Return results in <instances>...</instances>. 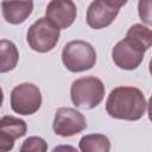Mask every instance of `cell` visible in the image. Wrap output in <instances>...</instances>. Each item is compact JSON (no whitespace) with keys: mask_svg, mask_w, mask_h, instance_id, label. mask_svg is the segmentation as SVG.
Instances as JSON below:
<instances>
[{"mask_svg":"<svg viewBox=\"0 0 152 152\" xmlns=\"http://www.w3.org/2000/svg\"><path fill=\"white\" fill-rule=\"evenodd\" d=\"M146 110L147 101L137 87H116L106 100V112L114 119L137 121L145 115Z\"/></svg>","mask_w":152,"mask_h":152,"instance_id":"obj_1","label":"cell"},{"mask_svg":"<svg viewBox=\"0 0 152 152\" xmlns=\"http://www.w3.org/2000/svg\"><path fill=\"white\" fill-rule=\"evenodd\" d=\"M103 82L95 76H86L75 80L70 87L71 102L81 109L89 110L97 107L104 97Z\"/></svg>","mask_w":152,"mask_h":152,"instance_id":"obj_2","label":"cell"},{"mask_svg":"<svg viewBox=\"0 0 152 152\" xmlns=\"http://www.w3.org/2000/svg\"><path fill=\"white\" fill-rule=\"evenodd\" d=\"M62 62L71 72L90 70L96 63V51L86 40H71L62 50Z\"/></svg>","mask_w":152,"mask_h":152,"instance_id":"obj_3","label":"cell"},{"mask_svg":"<svg viewBox=\"0 0 152 152\" xmlns=\"http://www.w3.org/2000/svg\"><path fill=\"white\" fill-rule=\"evenodd\" d=\"M26 40L33 51L39 53L49 52L59 40V28L46 17L39 18L28 27Z\"/></svg>","mask_w":152,"mask_h":152,"instance_id":"obj_4","label":"cell"},{"mask_svg":"<svg viewBox=\"0 0 152 152\" xmlns=\"http://www.w3.org/2000/svg\"><path fill=\"white\" fill-rule=\"evenodd\" d=\"M148 49L138 39L126 36L112 49V59L114 64L124 70H135L144 61L145 52Z\"/></svg>","mask_w":152,"mask_h":152,"instance_id":"obj_5","label":"cell"},{"mask_svg":"<svg viewBox=\"0 0 152 152\" xmlns=\"http://www.w3.org/2000/svg\"><path fill=\"white\" fill-rule=\"evenodd\" d=\"M42 106L40 89L30 82L15 86L11 91V108L19 115H32Z\"/></svg>","mask_w":152,"mask_h":152,"instance_id":"obj_6","label":"cell"},{"mask_svg":"<svg viewBox=\"0 0 152 152\" xmlns=\"http://www.w3.org/2000/svg\"><path fill=\"white\" fill-rule=\"evenodd\" d=\"M87 128L84 115L71 107H61L56 110L52 129L62 138H70Z\"/></svg>","mask_w":152,"mask_h":152,"instance_id":"obj_7","label":"cell"},{"mask_svg":"<svg viewBox=\"0 0 152 152\" xmlns=\"http://www.w3.org/2000/svg\"><path fill=\"white\" fill-rule=\"evenodd\" d=\"M45 15L59 30H64L74 24L77 7L72 0H51L46 6Z\"/></svg>","mask_w":152,"mask_h":152,"instance_id":"obj_8","label":"cell"},{"mask_svg":"<svg viewBox=\"0 0 152 152\" xmlns=\"http://www.w3.org/2000/svg\"><path fill=\"white\" fill-rule=\"evenodd\" d=\"M119 11V8L113 7L106 0H94L90 2L87 10V24L94 30L104 28L115 20Z\"/></svg>","mask_w":152,"mask_h":152,"instance_id":"obj_9","label":"cell"},{"mask_svg":"<svg viewBox=\"0 0 152 152\" xmlns=\"http://www.w3.org/2000/svg\"><path fill=\"white\" fill-rule=\"evenodd\" d=\"M1 12L8 24H23L33 12V0H2Z\"/></svg>","mask_w":152,"mask_h":152,"instance_id":"obj_10","label":"cell"},{"mask_svg":"<svg viewBox=\"0 0 152 152\" xmlns=\"http://www.w3.org/2000/svg\"><path fill=\"white\" fill-rule=\"evenodd\" d=\"M19 61L17 45L8 39L0 40V74L12 71Z\"/></svg>","mask_w":152,"mask_h":152,"instance_id":"obj_11","label":"cell"},{"mask_svg":"<svg viewBox=\"0 0 152 152\" xmlns=\"http://www.w3.org/2000/svg\"><path fill=\"white\" fill-rule=\"evenodd\" d=\"M78 147L82 152H108L110 150V141L104 134L93 133L83 135Z\"/></svg>","mask_w":152,"mask_h":152,"instance_id":"obj_12","label":"cell"},{"mask_svg":"<svg viewBox=\"0 0 152 152\" xmlns=\"http://www.w3.org/2000/svg\"><path fill=\"white\" fill-rule=\"evenodd\" d=\"M0 131L17 140L26 134L27 125L23 119L13 115H5L0 119Z\"/></svg>","mask_w":152,"mask_h":152,"instance_id":"obj_13","label":"cell"},{"mask_svg":"<svg viewBox=\"0 0 152 152\" xmlns=\"http://www.w3.org/2000/svg\"><path fill=\"white\" fill-rule=\"evenodd\" d=\"M126 36H129V37H133V38L138 39L147 49H150L151 45H152V32H151V28L148 26L142 25V24H134V25H132L128 28Z\"/></svg>","mask_w":152,"mask_h":152,"instance_id":"obj_14","label":"cell"},{"mask_svg":"<svg viewBox=\"0 0 152 152\" xmlns=\"http://www.w3.org/2000/svg\"><path fill=\"white\" fill-rule=\"evenodd\" d=\"M46 150L48 144L40 137H28L20 147L21 152H45Z\"/></svg>","mask_w":152,"mask_h":152,"instance_id":"obj_15","label":"cell"},{"mask_svg":"<svg viewBox=\"0 0 152 152\" xmlns=\"http://www.w3.org/2000/svg\"><path fill=\"white\" fill-rule=\"evenodd\" d=\"M138 13L144 24L151 25V0H139Z\"/></svg>","mask_w":152,"mask_h":152,"instance_id":"obj_16","label":"cell"},{"mask_svg":"<svg viewBox=\"0 0 152 152\" xmlns=\"http://www.w3.org/2000/svg\"><path fill=\"white\" fill-rule=\"evenodd\" d=\"M14 139L0 131V152L11 151L14 147Z\"/></svg>","mask_w":152,"mask_h":152,"instance_id":"obj_17","label":"cell"},{"mask_svg":"<svg viewBox=\"0 0 152 152\" xmlns=\"http://www.w3.org/2000/svg\"><path fill=\"white\" fill-rule=\"evenodd\" d=\"M109 5H112L113 7H115V8H121L124 5H126L127 4V1L128 0H106Z\"/></svg>","mask_w":152,"mask_h":152,"instance_id":"obj_18","label":"cell"},{"mask_svg":"<svg viewBox=\"0 0 152 152\" xmlns=\"http://www.w3.org/2000/svg\"><path fill=\"white\" fill-rule=\"evenodd\" d=\"M2 102H4V91H2V89H1V87H0V107H1Z\"/></svg>","mask_w":152,"mask_h":152,"instance_id":"obj_19","label":"cell"}]
</instances>
